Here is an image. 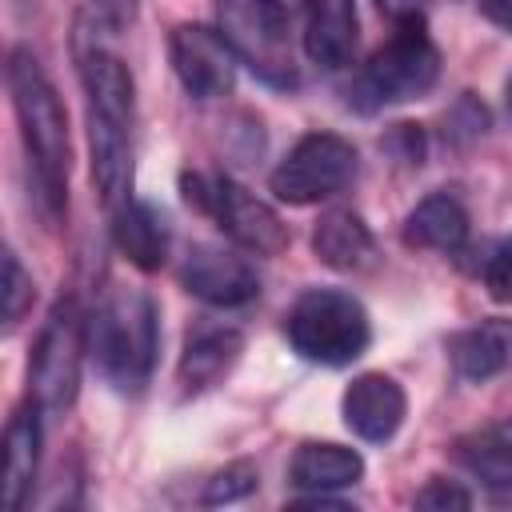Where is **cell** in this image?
I'll use <instances>...</instances> for the list:
<instances>
[{
  "instance_id": "obj_1",
  "label": "cell",
  "mask_w": 512,
  "mask_h": 512,
  "mask_svg": "<svg viewBox=\"0 0 512 512\" xmlns=\"http://www.w3.org/2000/svg\"><path fill=\"white\" fill-rule=\"evenodd\" d=\"M8 92H12V108L20 120L28 160H32L40 208L56 220L68 200V164H72L68 116H64V104L52 80L44 76L40 60L28 48H12L8 56Z\"/></svg>"
},
{
  "instance_id": "obj_2",
  "label": "cell",
  "mask_w": 512,
  "mask_h": 512,
  "mask_svg": "<svg viewBox=\"0 0 512 512\" xmlns=\"http://www.w3.org/2000/svg\"><path fill=\"white\" fill-rule=\"evenodd\" d=\"M84 96H88V144H92V184L100 204L120 208L128 200L132 176V72L108 52L92 48L80 64Z\"/></svg>"
},
{
  "instance_id": "obj_3",
  "label": "cell",
  "mask_w": 512,
  "mask_h": 512,
  "mask_svg": "<svg viewBox=\"0 0 512 512\" xmlns=\"http://www.w3.org/2000/svg\"><path fill=\"white\" fill-rule=\"evenodd\" d=\"M156 348H160V324L148 292L116 288L88 320V352L100 376L116 392L128 396L144 392L156 364Z\"/></svg>"
},
{
  "instance_id": "obj_4",
  "label": "cell",
  "mask_w": 512,
  "mask_h": 512,
  "mask_svg": "<svg viewBox=\"0 0 512 512\" xmlns=\"http://www.w3.org/2000/svg\"><path fill=\"white\" fill-rule=\"evenodd\" d=\"M284 336L288 344L312 360V364H352L368 340H372V320L364 312V304L352 292L340 288H312L304 292L288 316H284Z\"/></svg>"
},
{
  "instance_id": "obj_5",
  "label": "cell",
  "mask_w": 512,
  "mask_h": 512,
  "mask_svg": "<svg viewBox=\"0 0 512 512\" xmlns=\"http://www.w3.org/2000/svg\"><path fill=\"white\" fill-rule=\"evenodd\" d=\"M84 352H88V320H84L80 304L72 296H64L48 312V320L36 336L32 360H28V384L44 408L64 412L76 400Z\"/></svg>"
},
{
  "instance_id": "obj_6",
  "label": "cell",
  "mask_w": 512,
  "mask_h": 512,
  "mask_svg": "<svg viewBox=\"0 0 512 512\" xmlns=\"http://www.w3.org/2000/svg\"><path fill=\"white\" fill-rule=\"evenodd\" d=\"M180 188H184V200L192 208H200L204 216H212L244 252L276 256V252L288 248L284 220L264 200H256L248 188H240L236 180H228V176L208 180L200 172H184L180 176Z\"/></svg>"
},
{
  "instance_id": "obj_7",
  "label": "cell",
  "mask_w": 512,
  "mask_h": 512,
  "mask_svg": "<svg viewBox=\"0 0 512 512\" xmlns=\"http://www.w3.org/2000/svg\"><path fill=\"white\" fill-rule=\"evenodd\" d=\"M356 148L336 132H308L300 136L288 156L272 168L268 188L284 204H320L336 192H344L356 180Z\"/></svg>"
},
{
  "instance_id": "obj_8",
  "label": "cell",
  "mask_w": 512,
  "mask_h": 512,
  "mask_svg": "<svg viewBox=\"0 0 512 512\" xmlns=\"http://www.w3.org/2000/svg\"><path fill=\"white\" fill-rule=\"evenodd\" d=\"M440 76V52L428 36L424 16L420 20H400L396 32L388 36L384 48L372 52L364 64L360 88L380 104V100H412L424 96Z\"/></svg>"
},
{
  "instance_id": "obj_9",
  "label": "cell",
  "mask_w": 512,
  "mask_h": 512,
  "mask_svg": "<svg viewBox=\"0 0 512 512\" xmlns=\"http://www.w3.org/2000/svg\"><path fill=\"white\" fill-rule=\"evenodd\" d=\"M220 32L236 48V56L268 84H292V52L284 40V12L260 0H220Z\"/></svg>"
},
{
  "instance_id": "obj_10",
  "label": "cell",
  "mask_w": 512,
  "mask_h": 512,
  "mask_svg": "<svg viewBox=\"0 0 512 512\" xmlns=\"http://www.w3.org/2000/svg\"><path fill=\"white\" fill-rule=\"evenodd\" d=\"M172 68L180 76V84L196 96V100H220L232 92L236 84V48L228 44V36L220 28L208 24H176L172 40Z\"/></svg>"
},
{
  "instance_id": "obj_11",
  "label": "cell",
  "mask_w": 512,
  "mask_h": 512,
  "mask_svg": "<svg viewBox=\"0 0 512 512\" xmlns=\"http://www.w3.org/2000/svg\"><path fill=\"white\" fill-rule=\"evenodd\" d=\"M180 284L200 296L204 304H220V308H236L248 304L260 292V276L256 268L232 252V248H216V244H196L180 268Z\"/></svg>"
},
{
  "instance_id": "obj_12",
  "label": "cell",
  "mask_w": 512,
  "mask_h": 512,
  "mask_svg": "<svg viewBox=\"0 0 512 512\" xmlns=\"http://www.w3.org/2000/svg\"><path fill=\"white\" fill-rule=\"evenodd\" d=\"M340 412H344V424L368 440V444H384L400 432L404 424V412H408V400H404V388L384 376V372H364L356 376L348 388H344V400H340Z\"/></svg>"
},
{
  "instance_id": "obj_13",
  "label": "cell",
  "mask_w": 512,
  "mask_h": 512,
  "mask_svg": "<svg viewBox=\"0 0 512 512\" xmlns=\"http://www.w3.org/2000/svg\"><path fill=\"white\" fill-rule=\"evenodd\" d=\"M40 400L32 396L28 404H20L4 428V504L16 512L24 508L28 492H32V480H36V468H40Z\"/></svg>"
},
{
  "instance_id": "obj_14",
  "label": "cell",
  "mask_w": 512,
  "mask_h": 512,
  "mask_svg": "<svg viewBox=\"0 0 512 512\" xmlns=\"http://www.w3.org/2000/svg\"><path fill=\"white\" fill-rule=\"evenodd\" d=\"M244 352V336L236 328H204L196 336H188V348L176 364V384L184 396H200L208 388H216L240 360Z\"/></svg>"
},
{
  "instance_id": "obj_15",
  "label": "cell",
  "mask_w": 512,
  "mask_h": 512,
  "mask_svg": "<svg viewBox=\"0 0 512 512\" xmlns=\"http://www.w3.org/2000/svg\"><path fill=\"white\" fill-rule=\"evenodd\" d=\"M112 240H116L120 256L128 264H136L140 272H160L168 260V220L148 200H124L116 208Z\"/></svg>"
},
{
  "instance_id": "obj_16",
  "label": "cell",
  "mask_w": 512,
  "mask_h": 512,
  "mask_svg": "<svg viewBox=\"0 0 512 512\" xmlns=\"http://www.w3.org/2000/svg\"><path fill=\"white\" fill-rule=\"evenodd\" d=\"M304 52L320 68H344L356 52V0H308Z\"/></svg>"
},
{
  "instance_id": "obj_17",
  "label": "cell",
  "mask_w": 512,
  "mask_h": 512,
  "mask_svg": "<svg viewBox=\"0 0 512 512\" xmlns=\"http://www.w3.org/2000/svg\"><path fill=\"white\" fill-rule=\"evenodd\" d=\"M364 476V460L356 448L332 444V440H308L296 448L288 464V480L300 492H336Z\"/></svg>"
},
{
  "instance_id": "obj_18",
  "label": "cell",
  "mask_w": 512,
  "mask_h": 512,
  "mask_svg": "<svg viewBox=\"0 0 512 512\" xmlns=\"http://www.w3.org/2000/svg\"><path fill=\"white\" fill-rule=\"evenodd\" d=\"M468 240V212L452 192L424 196L404 220V244L428 252H460Z\"/></svg>"
},
{
  "instance_id": "obj_19",
  "label": "cell",
  "mask_w": 512,
  "mask_h": 512,
  "mask_svg": "<svg viewBox=\"0 0 512 512\" xmlns=\"http://www.w3.org/2000/svg\"><path fill=\"white\" fill-rule=\"evenodd\" d=\"M312 252L336 272H356L372 256V232L352 208H332L312 228Z\"/></svg>"
},
{
  "instance_id": "obj_20",
  "label": "cell",
  "mask_w": 512,
  "mask_h": 512,
  "mask_svg": "<svg viewBox=\"0 0 512 512\" xmlns=\"http://www.w3.org/2000/svg\"><path fill=\"white\" fill-rule=\"evenodd\" d=\"M512 356V324L508 320H484L476 328H464L448 336V360L456 376L464 380H488L496 376Z\"/></svg>"
},
{
  "instance_id": "obj_21",
  "label": "cell",
  "mask_w": 512,
  "mask_h": 512,
  "mask_svg": "<svg viewBox=\"0 0 512 512\" xmlns=\"http://www.w3.org/2000/svg\"><path fill=\"white\" fill-rule=\"evenodd\" d=\"M452 456L492 492H512V436L504 428L468 432L452 444Z\"/></svg>"
},
{
  "instance_id": "obj_22",
  "label": "cell",
  "mask_w": 512,
  "mask_h": 512,
  "mask_svg": "<svg viewBox=\"0 0 512 512\" xmlns=\"http://www.w3.org/2000/svg\"><path fill=\"white\" fill-rule=\"evenodd\" d=\"M256 480H260V472H256L252 460H232L220 472H212V480L204 484V496L200 500L204 504H232V500L248 496L256 488Z\"/></svg>"
},
{
  "instance_id": "obj_23",
  "label": "cell",
  "mask_w": 512,
  "mask_h": 512,
  "mask_svg": "<svg viewBox=\"0 0 512 512\" xmlns=\"http://www.w3.org/2000/svg\"><path fill=\"white\" fill-rule=\"evenodd\" d=\"M32 300H36L32 276L24 272L20 256L8 248V252H4V324L16 328V324L24 320V312L32 308Z\"/></svg>"
},
{
  "instance_id": "obj_24",
  "label": "cell",
  "mask_w": 512,
  "mask_h": 512,
  "mask_svg": "<svg viewBox=\"0 0 512 512\" xmlns=\"http://www.w3.org/2000/svg\"><path fill=\"white\" fill-rule=\"evenodd\" d=\"M416 508H428V512H464V508H472V492L460 488L456 480L432 476V480L416 492Z\"/></svg>"
},
{
  "instance_id": "obj_25",
  "label": "cell",
  "mask_w": 512,
  "mask_h": 512,
  "mask_svg": "<svg viewBox=\"0 0 512 512\" xmlns=\"http://www.w3.org/2000/svg\"><path fill=\"white\" fill-rule=\"evenodd\" d=\"M484 284L496 300H512V236L496 244V252L484 260Z\"/></svg>"
},
{
  "instance_id": "obj_26",
  "label": "cell",
  "mask_w": 512,
  "mask_h": 512,
  "mask_svg": "<svg viewBox=\"0 0 512 512\" xmlns=\"http://www.w3.org/2000/svg\"><path fill=\"white\" fill-rule=\"evenodd\" d=\"M380 4V12L392 20V24H400V20H420L424 16V0H376Z\"/></svg>"
},
{
  "instance_id": "obj_27",
  "label": "cell",
  "mask_w": 512,
  "mask_h": 512,
  "mask_svg": "<svg viewBox=\"0 0 512 512\" xmlns=\"http://www.w3.org/2000/svg\"><path fill=\"white\" fill-rule=\"evenodd\" d=\"M480 12L500 24V28H512V0H480Z\"/></svg>"
},
{
  "instance_id": "obj_28",
  "label": "cell",
  "mask_w": 512,
  "mask_h": 512,
  "mask_svg": "<svg viewBox=\"0 0 512 512\" xmlns=\"http://www.w3.org/2000/svg\"><path fill=\"white\" fill-rule=\"evenodd\" d=\"M260 4H268V8H276V12H284V16H288V12H292V8H300L304 0H260Z\"/></svg>"
},
{
  "instance_id": "obj_29",
  "label": "cell",
  "mask_w": 512,
  "mask_h": 512,
  "mask_svg": "<svg viewBox=\"0 0 512 512\" xmlns=\"http://www.w3.org/2000/svg\"><path fill=\"white\" fill-rule=\"evenodd\" d=\"M104 8H112V12H132V0H100Z\"/></svg>"
},
{
  "instance_id": "obj_30",
  "label": "cell",
  "mask_w": 512,
  "mask_h": 512,
  "mask_svg": "<svg viewBox=\"0 0 512 512\" xmlns=\"http://www.w3.org/2000/svg\"><path fill=\"white\" fill-rule=\"evenodd\" d=\"M508 108H512V84H508Z\"/></svg>"
},
{
  "instance_id": "obj_31",
  "label": "cell",
  "mask_w": 512,
  "mask_h": 512,
  "mask_svg": "<svg viewBox=\"0 0 512 512\" xmlns=\"http://www.w3.org/2000/svg\"><path fill=\"white\" fill-rule=\"evenodd\" d=\"M504 432H508V436H512V424H504Z\"/></svg>"
}]
</instances>
